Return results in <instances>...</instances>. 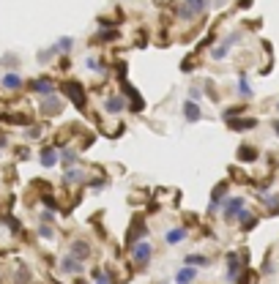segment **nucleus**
<instances>
[{
    "instance_id": "f257e3e1",
    "label": "nucleus",
    "mask_w": 279,
    "mask_h": 284,
    "mask_svg": "<svg viewBox=\"0 0 279 284\" xmlns=\"http://www.w3.org/2000/svg\"><path fill=\"white\" fill-rule=\"evenodd\" d=\"M208 8V0H184L178 6V17L181 19H195L200 11H205Z\"/></svg>"
},
{
    "instance_id": "f03ea898",
    "label": "nucleus",
    "mask_w": 279,
    "mask_h": 284,
    "mask_svg": "<svg viewBox=\"0 0 279 284\" xmlns=\"http://www.w3.org/2000/svg\"><path fill=\"white\" fill-rule=\"evenodd\" d=\"M151 257H154V246H151L148 241H140V243L131 246V260H134L137 265H145Z\"/></svg>"
},
{
    "instance_id": "7ed1b4c3",
    "label": "nucleus",
    "mask_w": 279,
    "mask_h": 284,
    "mask_svg": "<svg viewBox=\"0 0 279 284\" xmlns=\"http://www.w3.org/2000/svg\"><path fill=\"white\" fill-rule=\"evenodd\" d=\"M85 271V262H80L77 257L66 254L63 260H60V273H69V276H77V273Z\"/></svg>"
},
{
    "instance_id": "20e7f679",
    "label": "nucleus",
    "mask_w": 279,
    "mask_h": 284,
    "mask_svg": "<svg viewBox=\"0 0 279 284\" xmlns=\"http://www.w3.org/2000/svg\"><path fill=\"white\" fill-rule=\"evenodd\" d=\"M241 211H243V197H230L225 202V221H236Z\"/></svg>"
},
{
    "instance_id": "39448f33",
    "label": "nucleus",
    "mask_w": 279,
    "mask_h": 284,
    "mask_svg": "<svg viewBox=\"0 0 279 284\" xmlns=\"http://www.w3.org/2000/svg\"><path fill=\"white\" fill-rule=\"evenodd\" d=\"M69 254L77 257L80 262H85V260L90 257V243H88V241H74L72 246H69Z\"/></svg>"
},
{
    "instance_id": "423d86ee",
    "label": "nucleus",
    "mask_w": 279,
    "mask_h": 284,
    "mask_svg": "<svg viewBox=\"0 0 279 284\" xmlns=\"http://www.w3.org/2000/svg\"><path fill=\"white\" fill-rule=\"evenodd\" d=\"M66 93L72 96V101L80 106V109L85 106V93H82V85L80 82H66Z\"/></svg>"
},
{
    "instance_id": "0eeeda50",
    "label": "nucleus",
    "mask_w": 279,
    "mask_h": 284,
    "mask_svg": "<svg viewBox=\"0 0 279 284\" xmlns=\"http://www.w3.org/2000/svg\"><path fill=\"white\" fill-rule=\"evenodd\" d=\"M238 265H241L238 254L230 251V254H227V282H238Z\"/></svg>"
},
{
    "instance_id": "6e6552de",
    "label": "nucleus",
    "mask_w": 279,
    "mask_h": 284,
    "mask_svg": "<svg viewBox=\"0 0 279 284\" xmlns=\"http://www.w3.org/2000/svg\"><path fill=\"white\" fill-rule=\"evenodd\" d=\"M195 279H197V268H192V265L181 268V271L175 273V284H192Z\"/></svg>"
},
{
    "instance_id": "1a4fd4ad",
    "label": "nucleus",
    "mask_w": 279,
    "mask_h": 284,
    "mask_svg": "<svg viewBox=\"0 0 279 284\" xmlns=\"http://www.w3.org/2000/svg\"><path fill=\"white\" fill-rule=\"evenodd\" d=\"M41 112L47 115V118H49V115H58V112H60V99H55V96H47V99L41 101Z\"/></svg>"
},
{
    "instance_id": "9d476101",
    "label": "nucleus",
    "mask_w": 279,
    "mask_h": 284,
    "mask_svg": "<svg viewBox=\"0 0 279 284\" xmlns=\"http://www.w3.org/2000/svg\"><path fill=\"white\" fill-rule=\"evenodd\" d=\"M0 85H3L6 90H17V88H22V77L14 74V71H8L6 77H0Z\"/></svg>"
},
{
    "instance_id": "9b49d317",
    "label": "nucleus",
    "mask_w": 279,
    "mask_h": 284,
    "mask_svg": "<svg viewBox=\"0 0 279 284\" xmlns=\"http://www.w3.org/2000/svg\"><path fill=\"white\" fill-rule=\"evenodd\" d=\"M123 106H126L123 96H113V99H107V101H104V109H107V112H113V115L123 112Z\"/></svg>"
},
{
    "instance_id": "f8f14e48",
    "label": "nucleus",
    "mask_w": 279,
    "mask_h": 284,
    "mask_svg": "<svg viewBox=\"0 0 279 284\" xmlns=\"http://www.w3.org/2000/svg\"><path fill=\"white\" fill-rule=\"evenodd\" d=\"M184 115H186V120H189V123H197V120L202 118L200 106H197L195 101H186V104H184Z\"/></svg>"
},
{
    "instance_id": "ddd939ff",
    "label": "nucleus",
    "mask_w": 279,
    "mask_h": 284,
    "mask_svg": "<svg viewBox=\"0 0 279 284\" xmlns=\"http://www.w3.org/2000/svg\"><path fill=\"white\" fill-rule=\"evenodd\" d=\"M63 180L66 183H88V175H85L82 170H66V175H63Z\"/></svg>"
},
{
    "instance_id": "4468645a",
    "label": "nucleus",
    "mask_w": 279,
    "mask_h": 284,
    "mask_svg": "<svg viewBox=\"0 0 279 284\" xmlns=\"http://www.w3.org/2000/svg\"><path fill=\"white\" fill-rule=\"evenodd\" d=\"M238 224H241V230H252V227H255L257 224V219H255V216H252V213L249 211H246V208H243V211L241 213H238Z\"/></svg>"
},
{
    "instance_id": "2eb2a0df",
    "label": "nucleus",
    "mask_w": 279,
    "mask_h": 284,
    "mask_svg": "<svg viewBox=\"0 0 279 284\" xmlns=\"http://www.w3.org/2000/svg\"><path fill=\"white\" fill-rule=\"evenodd\" d=\"M184 238H186V230H184V227H175V230H167L164 241L170 243V246H175V243H181Z\"/></svg>"
},
{
    "instance_id": "dca6fc26",
    "label": "nucleus",
    "mask_w": 279,
    "mask_h": 284,
    "mask_svg": "<svg viewBox=\"0 0 279 284\" xmlns=\"http://www.w3.org/2000/svg\"><path fill=\"white\" fill-rule=\"evenodd\" d=\"M225 194H227V183H219V186L214 189V194H211V205H208V211L214 213V211H216V205H219V200H222Z\"/></svg>"
},
{
    "instance_id": "f3484780",
    "label": "nucleus",
    "mask_w": 279,
    "mask_h": 284,
    "mask_svg": "<svg viewBox=\"0 0 279 284\" xmlns=\"http://www.w3.org/2000/svg\"><path fill=\"white\" fill-rule=\"evenodd\" d=\"M39 159H41L44 167H55V164H58V150H55V148H44Z\"/></svg>"
},
{
    "instance_id": "a211bd4d",
    "label": "nucleus",
    "mask_w": 279,
    "mask_h": 284,
    "mask_svg": "<svg viewBox=\"0 0 279 284\" xmlns=\"http://www.w3.org/2000/svg\"><path fill=\"white\" fill-rule=\"evenodd\" d=\"M30 88H33V90H39V93H47V96H52L55 85L49 82V79H33V82H30Z\"/></svg>"
},
{
    "instance_id": "6ab92c4d",
    "label": "nucleus",
    "mask_w": 279,
    "mask_h": 284,
    "mask_svg": "<svg viewBox=\"0 0 279 284\" xmlns=\"http://www.w3.org/2000/svg\"><path fill=\"white\" fill-rule=\"evenodd\" d=\"M60 161H63L66 170H72V167L77 164V150H63V153H60Z\"/></svg>"
},
{
    "instance_id": "aec40b11",
    "label": "nucleus",
    "mask_w": 279,
    "mask_h": 284,
    "mask_svg": "<svg viewBox=\"0 0 279 284\" xmlns=\"http://www.w3.org/2000/svg\"><path fill=\"white\" fill-rule=\"evenodd\" d=\"M257 126V120H252V118H243V120H230V129H255Z\"/></svg>"
},
{
    "instance_id": "412c9836",
    "label": "nucleus",
    "mask_w": 279,
    "mask_h": 284,
    "mask_svg": "<svg viewBox=\"0 0 279 284\" xmlns=\"http://www.w3.org/2000/svg\"><path fill=\"white\" fill-rule=\"evenodd\" d=\"M238 159H241V161H255L257 159V150L243 145V148H238Z\"/></svg>"
},
{
    "instance_id": "4be33fe9",
    "label": "nucleus",
    "mask_w": 279,
    "mask_h": 284,
    "mask_svg": "<svg viewBox=\"0 0 279 284\" xmlns=\"http://www.w3.org/2000/svg\"><path fill=\"white\" fill-rule=\"evenodd\" d=\"M186 265H208V257H202V254H189L186 257Z\"/></svg>"
},
{
    "instance_id": "5701e85b",
    "label": "nucleus",
    "mask_w": 279,
    "mask_h": 284,
    "mask_svg": "<svg viewBox=\"0 0 279 284\" xmlns=\"http://www.w3.org/2000/svg\"><path fill=\"white\" fill-rule=\"evenodd\" d=\"M39 235H41V238H47V241H52V238H55V232H52V227H49V224H41V227H39Z\"/></svg>"
},
{
    "instance_id": "b1692460",
    "label": "nucleus",
    "mask_w": 279,
    "mask_h": 284,
    "mask_svg": "<svg viewBox=\"0 0 279 284\" xmlns=\"http://www.w3.org/2000/svg\"><path fill=\"white\" fill-rule=\"evenodd\" d=\"M238 90H241L243 96H252V88H249V82H246V77L238 79Z\"/></svg>"
},
{
    "instance_id": "393cba45",
    "label": "nucleus",
    "mask_w": 279,
    "mask_h": 284,
    "mask_svg": "<svg viewBox=\"0 0 279 284\" xmlns=\"http://www.w3.org/2000/svg\"><path fill=\"white\" fill-rule=\"evenodd\" d=\"M90 276L96 279V284H110V279L104 276V271H93V273H90Z\"/></svg>"
},
{
    "instance_id": "a878e982",
    "label": "nucleus",
    "mask_w": 279,
    "mask_h": 284,
    "mask_svg": "<svg viewBox=\"0 0 279 284\" xmlns=\"http://www.w3.org/2000/svg\"><path fill=\"white\" fill-rule=\"evenodd\" d=\"M72 44H74L72 38H60V41L55 44V47H58V49H66V52H69V49H72Z\"/></svg>"
},
{
    "instance_id": "bb28decb",
    "label": "nucleus",
    "mask_w": 279,
    "mask_h": 284,
    "mask_svg": "<svg viewBox=\"0 0 279 284\" xmlns=\"http://www.w3.org/2000/svg\"><path fill=\"white\" fill-rule=\"evenodd\" d=\"M225 55H227V47H225V44L214 49V58H216V60H222V58H225Z\"/></svg>"
},
{
    "instance_id": "cd10ccee",
    "label": "nucleus",
    "mask_w": 279,
    "mask_h": 284,
    "mask_svg": "<svg viewBox=\"0 0 279 284\" xmlns=\"http://www.w3.org/2000/svg\"><path fill=\"white\" fill-rule=\"evenodd\" d=\"M3 66H17V58H14V55H6V58H3Z\"/></svg>"
},
{
    "instance_id": "c85d7f7f",
    "label": "nucleus",
    "mask_w": 279,
    "mask_h": 284,
    "mask_svg": "<svg viewBox=\"0 0 279 284\" xmlns=\"http://www.w3.org/2000/svg\"><path fill=\"white\" fill-rule=\"evenodd\" d=\"M189 96H192V101H200V96H202V93H200V88H192V90H189Z\"/></svg>"
},
{
    "instance_id": "c756f323",
    "label": "nucleus",
    "mask_w": 279,
    "mask_h": 284,
    "mask_svg": "<svg viewBox=\"0 0 279 284\" xmlns=\"http://www.w3.org/2000/svg\"><path fill=\"white\" fill-rule=\"evenodd\" d=\"M19 282H30V273H28V268H22V271H19Z\"/></svg>"
},
{
    "instance_id": "7c9ffc66",
    "label": "nucleus",
    "mask_w": 279,
    "mask_h": 284,
    "mask_svg": "<svg viewBox=\"0 0 279 284\" xmlns=\"http://www.w3.org/2000/svg\"><path fill=\"white\" fill-rule=\"evenodd\" d=\"M274 131H277V134H279V120H274Z\"/></svg>"
},
{
    "instance_id": "2f4dec72",
    "label": "nucleus",
    "mask_w": 279,
    "mask_h": 284,
    "mask_svg": "<svg viewBox=\"0 0 279 284\" xmlns=\"http://www.w3.org/2000/svg\"><path fill=\"white\" fill-rule=\"evenodd\" d=\"M3 145H6V142H3V140H0V150H3Z\"/></svg>"
}]
</instances>
